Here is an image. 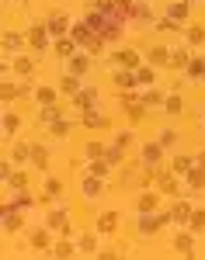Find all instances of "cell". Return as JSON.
I'll use <instances>...</instances> for the list:
<instances>
[{
    "instance_id": "cell-1",
    "label": "cell",
    "mask_w": 205,
    "mask_h": 260,
    "mask_svg": "<svg viewBox=\"0 0 205 260\" xmlns=\"http://www.w3.org/2000/svg\"><path fill=\"white\" fill-rule=\"evenodd\" d=\"M129 21H132V24H146V21H153V4H150V0H136V4L129 7Z\"/></svg>"
},
{
    "instance_id": "cell-2",
    "label": "cell",
    "mask_w": 205,
    "mask_h": 260,
    "mask_svg": "<svg viewBox=\"0 0 205 260\" xmlns=\"http://www.w3.org/2000/svg\"><path fill=\"white\" fill-rule=\"evenodd\" d=\"M24 212H28V208H21V205H14V201H11V205L4 208V229H7V233L21 229V215H24Z\"/></svg>"
},
{
    "instance_id": "cell-3",
    "label": "cell",
    "mask_w": 205,
    "mask_h": 260,
    "mask_svg": "<svg viewBox=\"0 0 205 260\" xmlns=\"http://www.w3.org/2000/svg\"><path fill=\"white\" fill-rule=\"evenodd\" d=\"M198 187H205V167H191L185 174V194L188 191H198Z\"/></svg>"
},
{
    "instance_id": "cell-4",
    "label": "cell",
    "mask_w": 205,
    "mask_h": 260,
    "mask_svg": "<svg viewBox=\"0 0 205 260\" xmlns=\"http://www.w3.org/2000/svg\"><path fill=\"white\" fill-rule=\"evenodd\" d=\"M167 219H170V215H146V212H143V219H139V233H143V236H150V233H157Z\"/></svg>"
},
{
    "instance_id": "cell-5",
    "label": "cell",
    "mask_w": 205,
    "mask_h": 260,
    "mask_svg": "<svg viewBox=\"0 0 205 260\" xmlns=\"http://www.w3.org/2000/svg\"><path fill=\"white\" fill-rule=\"evenodd\" d=\"M28 39H32V45H35V49H45V42H49V24H45V21H39V24H32Z\"/></svg>"
},
{
    "instance_id": "cell-6",
    "label": "cell",
    "mask_w": 205,
    "mask_h": 260,
    "mask_svg": "<svg viewBox=\"0 0 205 260\" xmlns=\"http://www.w3.org/2000/svg\"><path fill=\"white\" fill-rule=\"evenodd\" d=\"M160 153H164L160 142H146L143 146V167H157L160 163Z\"/></svg>"
},
{
    "instance_id": "cell-7",
    "label": "cell",
    "mask_w": 205,
    "mask_h": 260,
    "mask_svg": "<svg viewBox=\"0 0 205 260\" xmlns=\"http://www.w3.org/2000/svg\"><path fill=\"white\" fill-rule=\"evenodd\" d=\"M111 59H115V66H125V70H136V66H139V56H136L132 49H119Z\"/></svg>"
},
{
    "instance_id": "cell-8",
    "label": "cell",
    "mask_w": 205,
    "mask_h": 260,
    "mask_svg": "<svg viewBox=\"0 0 205 260\" xmlns=\"http://www.w3.org/2000/svg\"><path fill=\"white\" fill-rule=\"evenodd\" d=\"M45 24H49V35H66V28H70V18H66L63 11H56L52 18L45 21Z\"/></svg>"
},
{
    "instance_id": "cell-9",
    "label": "cell",
    "mask_w": 205,
    "mask_h": 260,
    "mask_svg": "<svg viewBox=\"0 0 205 260\" xmlns=\"http://www.w3.org/2000/svg\"><path fill=\"white\" fill-rule=\"evenodd\" d=\"M185 73H188V80H202L205 77V59L202 56H191L188 66H185Z\"/></svg>"
},
{
    "instance_id": "cell-10",
    "label": "cell",
    "mask_w": 205,
    "mask_h": 260,
    "mask_svg": "<svg viewBox=\"0 0 205 260\" xmlns=\"http://www.w3.org/2000/svg\"><path fill=\"white\" fill-rule=\"evenodd\" d=\"M73 104L83 108V111H87V108H94V104H98V90H91V87L83 90V87H80V94H73Z\"/></svg>"
},
{
    "instance_id": "cell-11",
    "label": "cell",
    "mask_w": 205,
    "mask_h": 260,
    "mask_svg": "<svg viewBox=\"0 0 205 260\" xmlns=\"http://www.w3.org/2000/svg\"><path fill=\"white\" fill-rule=\"evenodd\" d=\"M60 90H63V94H70V98L80 94V77H77V73H66V77L60 80Z\"/></svg>"
},
{
    "instance_id": "cell-12",
    "label": "cell",
    "mask_w": 205,
    "mask_h": 260,
    "mask_svg": "<svg viewBox=\"0 0 205 260\" xmlns=\"http://www.w3.org/2000/svg\"><path fill=\"white\" fill-rule=\"evenodd\" d=\"M188 59H191V52H188L185 45H178V49L170 52V59H167V62H170L174 70H185V66H188Z\"/></svg>"
},
{
    "instance_id": "cell-13",
    "label": "cell",
    "mask_w": 205,
    "mask_h": 260,
    "mask_svg": "<svg viewBox=\"0 0 205 260\" xmlns=\"http://www.w3.org/2000/svg\"><path fill=\"white\" fill-rule=\"evenodd\" d=\"M83 198H101V177H94V174H91V177L83 180Z\"/></svg>"
},
{
    "instance_id": "cell-14",
    "label": "cell",
    "mask_w": 205,
    "mask_h": 260,
    "mask_svg": "<svg viewBox=\"0 0 205 260\" xmlns=\"http://www.w3.org/2000/svg\"><path fill=\"white\" fill-rule=\"evenodd\" d=\"M56 118H63V111L56 108V104H45V108L39 111V125H52Z\"/></svg>"
},
{
    "instance_id": "cell-15",
    "label": "cell",
    "mask_w": 205,
    "mask_h": 260,
    "mask_svg": "<svg viewBox=\"0 0 205 260\" xmlns=\"http://www.w3.org/2000/svg\"><path fill=\"white\" fill-rule=\"evenodd\" d=\"M83 125H91V128H108V118L98 115L94 108H87V111H83Z\"/></svg>"
},
{
    "instance_id": "cell-16",
    "label": "cell",
    "mask_w": 205,
    "mask_h": 260,
    "mask_svg": "<svg viewBox=\"0 0 205 260\" xmlns=\"http://www.w3.org/2000/svg\"><path fill=\"white\" fill-rule=\"evenodd\" d=\"M87 70H91V56H70V73L83 77Z\"/></svg>"
},
{
    "instance_id": "cell-17",
    "label": "cell",
    "mask_w": 205,
    "mask_h": 260,
    "mask_svg": "<svg viewBox=\"0 0 205 260\" xmlns=\"http://www.w3.org/2000/svg\"><path fill=\"white\" fill-rule=\"evenodd\" d=\"M174 246H178L181 253H188V257H191V253H195V250H191V246H195V233H178Z\"/></svg>"
},
{
    "instance_id": "cell-18",
    "label": "cell",
    "mask_w": 205,
    "mask_h": 260,
    "mask_svg": "<svg viewBox=\"0 0 205 260\" xmlns=\"http://www.w3.org/2000/svg\"><path fill=\"white\" fill-rule=\"evenodd\" d=\"M167 18H170V21H178V24H181V21L188 18V4H185V0H178V4H170V7H167Z\"/></svg>"
},
{
    "instance_id": "cell-19",
    "label": "cell",
    "mask_w": 205,
    "mask_h": 260,
    "mask_svg": "<svg viewBox=\"0 0 205 260\" xmlns=\"http://www.w3.org/2000/svg\"><path fill=\"white\" fill-rule=\"evenodd\" d=\"M56 56H63V59L77 56V42H73V39H60V42H56Z\"/></svg>"
},
{
    "instance_id": "cell-20",
    "label": "cell",
    "mask_w": 205,
    "mask_h": 260,
    "mask_svg": "<svg viewBox=\"0 0 205 260\" xmlns=\"http://www.w3.org/2000/svg\"><path fill=\"white\" fill-rule=\"evenodd\" d=\"M170 219L185 225V222L191 219V205H188V201H178V205H174V212H170Z\"/></svg>"
},
{
    "instance_id": "cell-21",
    "label": "cell",
    "mask_w": 205,
    "mask_h": 260,
    "mask_svg": "<svg viewBox=\"0 0 205 260\" xmlns=\"http://www.w3.org/2000/svg\"><path fill=\"white\" fill-rule=\"evenodd\" d=\"M115 83H119V90H132V87H136V73L119 70V73H115Z\"/></svg>"
},
{
    "instance_id": "cell-22",
    "label": "cell",
    "mask_w": 205,
    "mask_h": 260,
    "mask_svg": "<svg viewBox=\"0 0 205 260\" xmlns=\"http://www.w3.org/2000/svg\"><path fill=\"white\" fill-rule=\"evenodd\" d=\"M70 225V215H66V208H56L52 215H49V229H66Z\"/></svg>"
},
{
    "instance_id": "cell-23",
    "label": "cell",
    "mask_w": 205,
    "mask_h": 260,
    "mask_svg": "<svg viewBox=\"0 0 205 260\" xmlns=\"http://www.w3.org/2000/svg\"><path fill=\"white\" fill-rule=\"evenodd\" d=\"M167 59H170V52H167L164 45H153L150 49V66H164Z\"/></svg>"
},
{
    "instance_id": "cell-24",
    "label": "cell",
    "mask_w": 205,
    "mask_h": 260,
    "mask_svg": "<svg viewBox=\"0 0 205 260\" xmlns=\"http://www.w3.org/2000/svg\"><path fill=\"white\" fill-rule=\"evenodd\" d=\"M191 167H195V163H191V156H174V163H170V170H174L178 177H185Z\"/></svg>"
},
{
    "instance_id": "cell-25",
    "label": "cell",
    "mask_w": 205,
    "mask_h": 260,
    "mask_svg": "<svg viewBox=\"0 0 205 260\" xmlns=\"http://www.w3.org/2000/svg\"><path fill=\"white\" fill-rule=\"evenodd\" d=\"M188 229H191L195 236H202V233H205V212H191V219H188Z\"/></svg>"
},
{
    "instance_id": "cell-26",
    "label": "cell",
    "mask_w": 205,
    "mask_h": 260,
    "mask_svg": "<svg viewBox=\"0 0 205 260\" xmlns=\"http://www.w3.org/2000/svg\"><path fill=\"white\" fill-rule=\"evenodd\" d=\"M49 253H52V257H73V253H77V246H73L70 240H63V243H56Z\"/></svg>"
},
{
    "instance_id": "cell-27",
    "label": "cell",
    "mask_w": 205,
    "mask_h": 260,
    "mask_svg": "<svg viewBox=\"0 0 205 260\" xmlns=\"http://www.w3.org/2000/svg\"><path fill=\"white\" fill-rule=\"evenodd\" d=\"M146 104V108H150V104H164V94H160V90H157V87H146L143 90V98H139Z\"/></svg>"
},
{
    "instance_id": "cell-28",
    "label": "cell",
    "mask_w": 205,
    "mask_h": 260,
    "mask_svg": "<svg viewBox=\"0 0 205 260\" xmlns=\"http://www.w3.org/2000/svg\"><path fill=\"white\" fill-rule=\"evenodd\" d=\"M49 132H52L56 139H63V136H70V121H66V118H56L52 125H49Z\"/></svg>"
},
{
    "instance_id": "cell-29",
    "label": "cell",
    "mask_w": 205,
    "mask_h": 260,
    "mask_svg": "<svg viewBox=\"0 0 205 260\" xmlns=\"http://www.w3.org/2000/svg\"><path fill=\"white\" fill-rule=\"evenodd\" d=\"M115 222H119L115 212H104L101 219H98V229H101V233H111V229H115Z\"/></svg>"
},
{
    "instance_id": "cell-30",
    "label": "cell",
    "mask_w": 205,
    "mask_h": 260,
    "mask_svg": "<svg viewBox=\"0 0 205 260\" xmlns=\"http://www.w3.org/2000/svg\"><path fill=\"white\" fill-rule=\"evenodd\" d=\"M164 108H167V115H181V108H185V101H181V98H174V94H170V98H164Z\"/></svg>"
},
{
    "instance_id": "cell-31",
    "label": "cell",
    "mask_w": 205,
    "mask_h": 260,
    "mask_svg": "<svg viewBox=\"0 0 205 260\" xmlns=\"http://www.w3.org/2000/svg\"><path fill=\"white\" fill-rule=\"evenodd\" d=\"M108 167H111V163H108V160H101V156H98V160H91V167H87V170H91L94 177H104V174H108Z\"/></svg>"
},
{
    "instance_id": "cell-32",
    "label": "cell",
    "mask_w": 205,
    "mask_h": 260,
    "mask_svg": "<svg viewBox=\"0 0 205 260\" xmlns=\"http://www.w3.org/2000/svg\"><path fill=\"white\" fill-rule=\"evenodd\" d=\"M143 108H146L143 101H129V104H125V111H129V118H132V121L143 118Z\"/></svg>"
},
{
    "instance_id": "cell-33",
    "label": "cell",
    "mask_w": 205,
    "mask_h": 260,
    "mask_svg": "<svg viewBox=\"0 0 205 260\" xmlns=\"http://www.w3.org/2000/svg\"><path fill=\"white\" fill-rule=\"evenodd\" d=\"M32 163H35V167H45V163H49V153H45V149H42L39 142H35V146H32Z\"/></svg>"
},
{
    "instance_id": "cell-34",
    "label": "cell",
    "mask_w": 205,
    "mask_h": 260,
    "mask_svg": "<svg viewBox=\"0 0 205 260\" xmlns=\"http://www.w3.org/2000/svg\"><path fill=\"white\" fill-rule=\"evenodd\" d=\"M80 250H83V253H94V250H98V240H94V233H83V236H80Z\"/></svg>"
},
{
    "instance_id": "cell-35",
    "label": "cell",
    "mask_w": 205,
    "mask_h": 260,
    "mask_svg": "<svg viewBox=\"0 0 205 260\" xmlns=\"http://www.w3.org/2000/svg\"><path fill=\"white\" fill-rule=\"evenodd\" d=\"M21 42L24 39H21L18 31H7V35H4V49H7V52H11V49H21Z\"/></svg>"
},
{
    "instance_id": "cell-36",
    "label": "cell",
    "mask_w": 205,
    "mask_h": 260,
    "mask_svg": "<svg viewBox=\"0 0 205 260\" xmlns=\"http://www.w3.org/2000/svg\"><path fill=\"white\" fill-rule=\"evenodd\" d=\"M14 70H18L21 77H28V73L35 70V62H32V59H24V56H18V59H14Z\"/></svg>"
},
{
    "instance_id": "cell-37",
    "label": "cell",
    "mask_w": 205,
    "mask_h": 260,
    "mask_svg": "<svg viewBox=\"0 0 205 260\" xmlns=\"http://www.w3.org/2000/svg\"><path fill=\"white\" fill-rule=\"evenodd\" d=\"M136 83H143V87H153V70H150V66L136 70Z\"/></svg>"
},
{
    "instance_id": "cell-38",
    "label": "cell",
    "mask_w": 205,
    "mask_h": 260,
    "mask_svg": "<svg viewBox=\"0 0 205 260\" xmlns=\"http://www.w3.org/2000/svg\"><path fill=\"white\" fill-rule=\"evenodd\" d=\"M14 160H18V163L32 160V146H24V142H18V146H14Z\"/></svg>"
},
{
    "instance_id": "cell-39",
    "label": "cell",
    "mask_w": 205,
    "mask_h": 260,
    "mask_svg": "<svg viewBox=\"0 0 205 260\" xmlns=\"http://www.w3.org/2000/svg\"><path fill=\"white\" fill-rule=\"evenodd\" d=\"M188 42H191V45H205V28H191V31H188Z\"/></svg>"
},
{
    "instance_id": "cell-40",
    "label": "cell",
    "mask_w": 205,
    "mask_h": 260,
    "mask_svg": "<svg viewBox=\"0 0 205 260\" xmlns=\"http://www.w3.org/2000/svg\"><path fill=\"white\" fill-rule=\"evenodd\" d=\"M157 208V194H143L139 198V212H153Z\"/></svg>"
},
{
    "instance_id": "cell-41",
    "label": "cell",
    "mask_w": 205,
    "mask_h": 260,
    "mask_svg": "<svg viewBox=\"0 0 205 260\" xmlns=\"http://www.w3.org/2000/svg\"><path fill=\"white\" fill-rule=\"evenodd\" d=\"M32 243H35V246H49V233H45V229H35V233H32Z\"/></svg>"
},
{
    "instance_id": "cell-42",
    "label": "cell",
    "mask_w": 205,
    "mask_h": 260,
    "mask_svg": "<svg viewBox=\"0 0 205 260\" xmlns=\"http://www.w3.org/2000/svg\"><path fill=\"white\" fill-rule=\"evenodd\" d=\"M18 115H4V132H7V136H11V132H18Z\"/></svg>"
},
{
    "instance_id": "cell-43",
    "label": "cell",
    "mask_w": 205,
    "mask_h": 260,
    "mask_svg": "<svg viewBox=\"0 0 205 260\" xmlns=\"http://www.w3.org/2000/svg\"><path fill=\"white\" fill-rule=\"evenodd\" d=\"M45 191H49V198H60L63 184H60V180H45Z\"/></svg>"
},
{
    "instance_id": "cell-44",
    "label": "cell",
    "mask_w": 205,
    "mask_h": 260,
    "mask_svg": "<svg viewBox=\"0 0 205 260\" xmlns=\"http://www.w3.org/2000/svg\"><path fill=\"white\" fill-rule=\"evenodd\" d=\"M87 156H91V160L104 156V146H101V142H91V146H87Z\"/></svg>"
},
{
    "instance_id": "cell-45",
    "label": "cell",
    "mask_w": 205,
    "mask_h": 260,
    "mask_svg": "<svg viewBox=\"0 0 205 260\" xmlns=\"http://www.w3.org/2000/svg\"><path fill=\"white\" fill-rule=\"evenodd\" d=\"M18 94H24V90H21V87H14V83H4V101L18 98Z\"/></svg>"
},
{
    "instance_id": "cell-46",
    "label": "cell",
    "mask_w": 205,
    "mask_h": 260,
    "mask_svg": "<svg viewBox=\"0 0 205 260\" xmlns=\"http://www.w3.org/2000/svg\"><path fill=\"white\" fill-rule=\"evenodd\" d=\"M35 98H39L42 104H52V90H49V87H39V90H35Z\"/></svg>"
},
{
    "instance_id": "cell-47",
    "label": "cell",
    "mask_w": 205,
    "mask_h": 260,
    "mask_svg": "<svg viewBox=\"0 0 205 260\" xmlns=\"http://www.w3.org/2000/svg\"><path fill=\"white\" fill-rule=\"evenodd\" d=\"M174 142H178V136H174L170 128H164V132H160V146H174Z\"/></svg>"
},
{
    "instance_id": "cell-48",
    "label": "cell",
    "mask_w": 205,
    "mask_h": 260,
    "mask_svg": "<svg viewBox=\"0 0 205 260\" xmlns=\"http://www.w3.org/2000/svg\"><path fill=\"white\" fill-rule=\"evenodd\" d=\"M7 184H14V187H24V174H18V170H14V174L7 177Z\"/></svg>"
},
{
    "instance_id": "cell-49",
    "label": "cell",
    "mask_w": 205,
    "mask_h": 260,
    "mask_svg": "<svg viewBox=\"0 0 205 260\" xmlns=\"http://www.w3.org/2000/svg\"><path fill=\"white\" fill-rule=\"evenodd\" d=\"M115 142H119V146H122V149H125V146L132 142V132H122V136H119V139H115Z\"/></svg>"
},
{
    "instance_id": "cell-50",
    "label": "cell",
    "mask_w": 205,
    "mask_h": 260,
    "mask_svg": "<svg viewBox=\"0 0 205 260\" xmlns=\"http://www.w3.org/2000/svg\"><path fill=\"white\" fill-rule=\"evenodd\" d=\"M115 4H119V7H122L125 14H129V7H132V4H136V0H115Z\"/></svg>"
},
{
    "instance_id": "cell-51",
    "label": "cell",
    "mask_w": 205,
    "mask_h": 260,
    "mask_svg": "<svg viewBox=\"0 0 205 260\" xmlns=\"http://www.w3.org/2000/svg\"><path fill=\"white\" fill-rule=\"evenodd\" d=\"M202 167H205V153H202Z\"/></svg>"
},
{
    "instance_id": "cell-52",
    "label": "cell",
    "mask_w": 205,
    "mask_h": 260,
    "mask_svg": "<svg viewBox=\"0 0 205 260\" xmlns=\"http://www.w3.org/2000/svg\"><path fill=\"white\" fill-rule=\"evenodd\" d=\"M87 4H91V7H94V0H87Z\"/></svg>"
},
{
    "instance_id": "cell-53",
    "label": "cell",
    "mask_w": 205,
    "mask_h": 260,
    "mask_svg": "<svg viewBox=\"0 0 205 260\" xmlns=\"http://www.w3.org/2000/svg\"><path fill=\"white\" fill-rule=\"evenodd\" d=\"M185 4H195V0H185Z\"/></svg>"
},
{
    "instance_id": "cell-54",
    "label": "cell",
    "mask_w": 205,
    "mask_h": 260,
    "mask_svg": "<svg viewBox=\"0 0 205 260\" xmlns=\"http://www.w3.org/2000/svg\"><path fill=\"white\" fill-rule=\"evenodd\" d=\"M202 125H205V115H202Z\"/></svg>"
},
{
    "instance_id": "cell-55",
    "label": "cell",
    "mask_w": 205,
    "mask_h": 260,
    "mask_svg": "<svg viewBox=\"0 0 205 260\" xmlns=\"http://www.w3.org/2000/svg\"><path fill=\"white\" fill-rule=\"evenodd\" d=\"M202 236H205V233H202Z\"/></svg>"
},
{
    "instance_id": "cell-56",
    "label": "cell",
    "mask_w": 205,
    "mask_h": 260,
    "mask_svg": "<svg viewBox=\"0 0 205 260\" xmlns=\"http://www.w3.org/2000/svg\"><path fill=\"white\" fill-rule=\"evenodd\" d=\"M202 80H205V77H202Z\"/></svg>"
}]
</instances>
